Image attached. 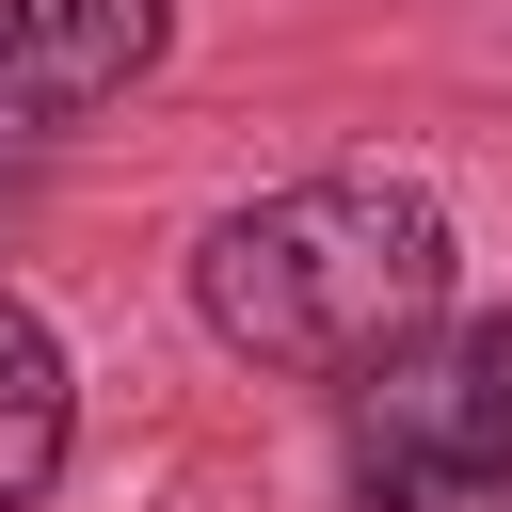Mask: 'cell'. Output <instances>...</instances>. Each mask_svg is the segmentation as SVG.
<instances>
[{
  "instance_id": "cell-1",
  "label": "cell",
  "mask_w": 512,
  "mask_h": 512,
  "mask_svg": "<svg viewBox=\"0 0 512 512\" xmlns=\"http://www.w3.org/2000/svg\"><path fill=\"white\" fill-rule=\"evenodd\" d=\"M448 272H464V256H448V208H432L416 176H288V192H256V208L208 224L192 304H208V336L256 352V368L368 384V368H400V352L448 320Z\"/></svg>"
},
{
  "instance_id": "cell-2",
  "label": "cell",
  "mask_w": 512,
  "mask_h": 512,
  "mask_svg": "<svg viewBox=\"0 0 512 512\" xmlns=\"http://www.w3.org/2000/svg\"><path fill=\"white\" fill-rule=\"evenodd\" d=\"M352 464H512V320L480 336H416L400 368L352 384Z\"/></svg>"
},
{
  "instance_id": "cell-3",
  "label": "cell",
  "mask_w": 512,
  "mask_h": 512,
  "mask_svg": "<svg viewBox=\"0 0 512 512\" xmlns=\"http://www.w3.org/2000/svg\"><path fill=\"white\" fill-rule=\"evenodd\" d=\"M160 64V0H0V128L112 112Z\"/></svg>"
},
{
  "instance_id": "cell-4",
  "label": "cell",
  "mask_w": 512,
  "mask_h": 512,
  "mask_svg": "<svg viewBox=\"0 0 512 512\" xmlns=\"http://www.w3.org/2000/svg\"><path fill=\"white\" fill-rule=\"evenodd\" d=\"M64 464V336L32 304H0V512H32Z\"/></svg>"
},
{
  "instance_id": "cell-5",
  "label": "cell",
  "mask_w": 512,
  "mask_h": 512,
  "mask_svg": "<svg viewBox=\"0 0 512 512\" xmlns=\"http://www.w3.org/2000/svg\"><path fill=\"white\" fill-rule=\"evenodd\" d=\"M368 512H512V464H384Z\"/></svg>"
}]
</instances>
